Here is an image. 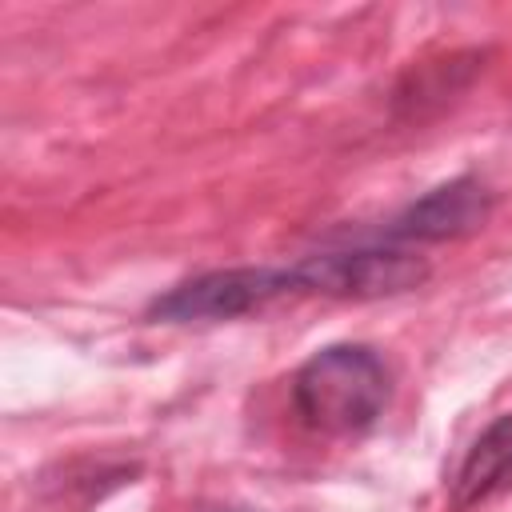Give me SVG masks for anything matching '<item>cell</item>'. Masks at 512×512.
Instances as JSON below:
<instances>
[{"label":"cell","mask_w":512,"mask_h":512,"mask_svg":"<svg viewBox=\"0 0 512 512\" xmlns=\"http://www.w3.org/2000/svg\"><path fill=\"white\" fill-rule=\"evenodd\" d=\"M392 396V376L368 344H328L292 376V408L320 436L368 432Z\"/></svg>","instance_id":"cell-1"},{"label":"cell","mask_w":512,"mask_h":512,"mask_svg":"<svg viewBox=\"0 0 512 512\" xmlns=\"http://www.w3.org/2000/svg\"><path fill=\"white\" fill-rule=\"evenodd\" d=\"M512 484V412L496 416L464 452L460 472L452 480V496L460 508L484 504Z\"/></svg>","instance_id":"cell-5"},{"label":"cell","mask_w":512,"mask_h":512,"mask_svg":"<svg viewBox=\"0 0 512 512\" xmlns=\"http://www.w3.org/2000/svg\"><path fill=\"white\" fill-rule=\"evenodd\" d=\"M300 272H304L308 296H336V300L400 296L428 280V264L408 248H392V244L320 252L300 260Z\"/></svg>","instance_id":"cell-3"},{"label":"cell","mask_w":512,"mask_h":512,"mask_svg":"<svg viewBox=\"0 0 512 512\" xmlns=\"http://www.w3.org/2000/svg\"><path fill=\"white\" fill-rule=\"evenodd\" d=\"M492 212V192L476 176H456L420 200H412L388 228V244H440V240H460L476 228H484Z\"/></svg>","instance_id":"cell-4"},{"label":"cell","mask_w":512,"mask_h":512,"mask_svg":"<svg viewBox=\"0 0 512 512\" xmlns=\"http://www.w3.org/2000/svg\"><path fill=\"white\" fill-rule=\"evenodd\" d=\"M308 296L300 264L292 268H216L176 284L172 292L148 304L152 320L164 324H192V320H236L260 312L276 300Z\"/></svg>","instance_id":"cell-2"}]
</instances>
